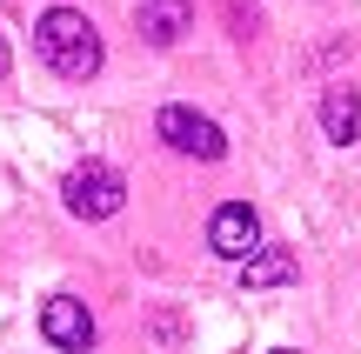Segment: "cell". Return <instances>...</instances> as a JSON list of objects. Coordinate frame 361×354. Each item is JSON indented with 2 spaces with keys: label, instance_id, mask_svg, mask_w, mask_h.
Here are the masks:
<instances>
[{
  "label": "cell",
  "instance_id": "6da1fadb",
  "mask_svg": "<svg viewBox=\"0 0 361 354\" xmlns=\"http://www.w3.org/2000/svg\"><path fill=\"white\" fill-rule=\"evenodd\" d=\"M34 47L61 80H94L101 74V34H94V20L80 7H47L40 27H34Z\"/></svg>",
  "mask_w": 361,
  "mask_h": 354
},
{
  "label": "cell",
  "instance_id": "3957f363",
  "mask_svg": "<svg viewBox=\"0 0 361 354\" xmlns=\"http://www.w3.org/2000/svg\"><path fill=\"white\" fill-rule=\"evenodd\" d=\"M154 134L174 147V154H194V160H221V154H228V134H221L207 114H194V107H161Z\"/></svg>",
  "mask_w": 361,
  "mask_h": 354
},
{
  "label": "cell",
  "instance_id": "277c9868",
  "mask_svg": "<svg viewBox=\"0 0 361 354\" xmlns=\"http://www.w3.org/2000/svg\"><path fill=\"white\" fill-rule=\"evenodd\" d=\"M207 248H214L221 261H255V254H261V214L247 208V201L214 208V221H207Z\"/></svg>",
  "mask_w": 361,
  "mask_h": 354
},
{
  "label": "cell",
  "instance_id": "ba28073f",
  "mask_svg": "<svg viewBox=\"0 0 361 354\" xmlns=\"http://www.w3.org/2000/svg\"><path fill=\"white\" fill-rule=\"evenodd\" d=\"M241 281L247 288H281V281H295V254L288 248H261L255 261H241Z\"/></svg>",
  "mask_w": 361,
  "mask_h": 354
},
{
  "label": "cell",
  "instance_id": "52a82bcc",
  "mask_svg": "<svg viewBox=\"0 0 361 354\" xmlns=\"http://www.w3.org/2000/svg\"><path fill=\"white\" fill-rule=\"evenodd\" d=\"M322 127H328V141H341V147L361 134V101H355V87H328V94H322Z\"/></svg>",
  "mask_w": 361,
  "mask_h": 354
},
{
  "label": "cell",
  "instance_id": "30bf717a",
  "mask_svg": "<svg viewBox=\"0 0 361 354\" xmlns=\"http://www.w3.org/2000/svg\"><path fill=\"white\" fill-rule=\"evenodd\" d=\"M281 354H295V348H281Z\"/></svg>",
  "mask_w": 361,
  "mask_h": 354
},
{
  "label": "cell",
  "instance_id": "8992f818",
  "mask_svg": "<svg viewBox=\"0 0 361 354\" xmlns=\"http://www.w3.org/2000/svg\"><path fill=\"white\" fill-rule=\"evenodd\" d=\"M141 34L154 47H174L188 34V0H141Z\"/></svg>",
  "mask_w": 361,
  "mask_h": 354
},
{
  "label": "cell",
  "instance_id": "5b68a950",
  "mask_svg": "<svg viewBox=\"0 0 361 354\" xmlns=\"http://www.w3.org/2000/svg\"><path fill=\"white\" fill-rule=\"evenodd\" d=\"M40 334H47L61 354H94V315H87V301L54 294V301L40 308Z\"/></svg>",
  "mask_w": 361,
  "mask_h": 354
},
{
  "label": "cell",
  "instance_id": "9c48e42d",
  "mask_svg": "<svg viewBox=\"0 0 361 354\" xmlns=\"http://www.w3.org/2000/svg\"><path fill=\"white\" fill-rule=\"evenodd\" d=\"M7 67H13V53H7V40H0V80H7Z\"/></svg>",
  "mask_w": 361,
  "mask_h": 354
},
{
  "label": "cell",
  "instance_id": "7a4b0ae2",
  "mask_svg": "<svg viewBox=\"0 0 361 354\" xmlns=\"http://www.w3.org/2000/svg\"><path fill=\"white\" fill-rule=\"evenodd\" d=\"M61 194H67V214H74V221H114V214L128 208V181H121L107 160H80L61 181Z\"/></svg>",
  "mask_w": 361,
  "mask_h": 354
}]
</instances>
